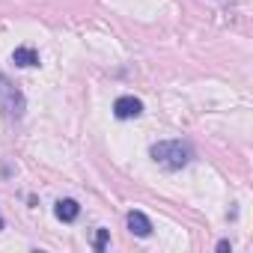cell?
I'll use <instances>...</instances> for the list:
<instances>
[{
	"mask_svg": "<svg viewBox=\"0 0 253 253\" xmlns=\"http://www.w3.org/2000/svg\"><path fill=\"white\" fill-rule=\"evenodd\" d=\"M104 244H107V229H98V235H95V250H104Z\"/></svg>",
	"mask_w": 253,
	"mask_h": 253,
	"instance_id": "obj_7",
	"label": "cell"
},
{
	"mask_svg": "<svg viewBox=\"0 0 253 253\" xmlns=\"http://www.w3.org/2000/svg\"><path fill=\"white\" fill-rule=\"evenodd\" d=\"M128 229L134 232V235H140V238H149L152 235V223H149V217L143 214V211H128Z\"/></svg>",
	"mask_w": 253,
	"mask_h": 253,
	"instance_id": "obj_4",
	"label": "cell"
},
{
	"mask_svg": "<svg viewBox=\"0 0 253 253\" xmlns=\"http://www.w3.org/2000/svg\"><path fill=\"white\" fill-rule=\"evenodd\" d=\"M149 155H152V161H155L158 167H164V170H182V167L191 164L194 149H191L188 143H182V140H161V143H152Z\"/></svg>",
	"mask_w": 253,
	"mask_h": 253,
	"instance_id": "obj_1",
	"label": "cell"
},
{
	"mask_svg": "<svg viewBox=\"0 0 253 253\" xmlns=\"http://www.w3.org/2000/svg\"><path fill=\"white\" fill-rule=\"evenodd\" d=\"M12 63L15 66H21V69H30V66H39V54L33 51V48H15L12 51Z\"/></svg>",
	"mask_w": 253,
	"mask_h": 253,
	"instance_id": "obj_5",
	"label": "cell"
},
{
	"mask_svg": "<svg viewBox=\"0 0 253 253\" xmlns=\"http://www.w3.org/2000/svg\"><path fill=\"white\" fill-rule=\"evenodd\" d=\"M113 113H116V119H134L143 113V101L134 95H122L113 101Z\"/></svg>",
	"mask_w": 253,
	"mask_h": 253,
	"instance_id": "obj_3",
	"label": "cell"
},
{
	"mask_svg": "<svg viewBox=\"0 0 253 253\" xmlns=\"http://www.w3.org/2000/svg\"><path fill=\"white\" fill-rule=\"evenodd\" d=\"M0 229H3V220H0Z\"/></svg>",
	"mask_w": 253,
	"mask_h": 253,
	"instance_id": "obj_8",
	"label": "cell"
},
{
	"mask_svg": "<svg viewBox=\"0 0 253 253\" xmlns=\"http://www.w3.org/2000/svg\"><path fill=\"white\" fill-rule=\"evenodd\" d=\"M0 110H3V116H9V119H21L24 110H27V101H24L21 89L6 75H0Z\"/></svg>",
	"mask_w": 253,
	"mask_h": 253,
	"instance_id": "obj_2",
	"label": "cell"
},
{
	"mask_svg": "<svg viewBox=\"0 0 253 253\" xmlns=\"http://www.w3.org/2000/svg\"><path fill=\"white\" fill-rule=\"evenodd\" d=\"M54 214L60 217V220H66V223H72L78 214H81V206L75 203V200H60L57 203V209H54Z\"/></svg>",
	"mask_w": 253,
	"mask_h": 253,
	"instance_id": "obj_6",
	"label": "cell"
}]
</instances>
